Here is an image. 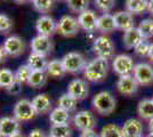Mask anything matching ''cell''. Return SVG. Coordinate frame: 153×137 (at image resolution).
<instances>
[{"label":"cell","instance_id":"27","mask_svg":"<svg viewBox=\"0 0 153 137\" xmlns=\"http://www.w3.org/2000/svg\"><path fill=\"white\" fill-rule=\"evenodd\" d=\"M57 104L59 107H62V109H64V110H66L68 112L71 113V112H74L76 110L78 101L66 93V94H63L61 97L58 98Z\"/></svg>","mask_w":153,"mask_h":137},{"label":"cell","instance_id":"21","mask_svg":"<svg viewBox=\"0 0 153 137\" xmlns=\"http://www.w3.org/2000/svg\"><path fill=\"white\" fill-rule=\"evenodd\" d=\"M27 65L32 69V71L46 72L48 62L46 59V56L40 55L37 53H31L27 57Z\"/></svg>","mask_w":153,"mask_h":137},{"label":"cell","instance_id":"11","mask_svg":"<svg viewBox=\"0 0 153 137\" xmlns=\"http://www.w3.org/2000/svg\"><path fill=\"white\" fill-rule=\"evenodd\" d=\"M138 88H140V85L133 74L119 77L117 81V89L121 95H125V96H131L136 94L138 91Z\"/></svg>","mask_w":153,"mask_h":137},{"label":"cell","instance_id":"34","mask_svg":"<svg viewBox=\"0 0 153 137\" xmlns=\"http://www.w3.org/2000/svg\"><path fill=\"white\" fill-rule=\"evenodd\" d=\"M68 6L73 13L81 14L89 7V0H66Z\"/></svg>","mask_w":153,"mask_h":137},{"label":"cell","instance_id":"16","mask_svg":"<svg viewBox=\"0 0 153 137\" xmlns=\"http://www.w3.org/2000/svg\"><path fill=\"white\" fill-rule=\"evenodd\" d=\"M31 49L32 53L47 56L53 50V42L49 37L38 34L31 40Z\"/></svg>","mask_w":153,"mask_h":137},{"label":"cell","instance_id":"7","mask_svg":"<svg viewBox=\"0 0 153 137\" xmlns=\"http://www.w3.org/2000/svg\"><path fill=\"white\" fill-rule=\"evenodd\" d=\"M73 124L76 129H79L80 131L93 130V129H95L96 124H97V120L93 112L88 111V110H82V111L76 112L74 114Z\"/></svg>","mask_w":153,"mask_h":137},{"label":"cell","instance_id":"29","mask_svg":"<svg viewBox=\"0 0 153 137\" xmlns=\"http://www.w3.org/2000/svg\"><path fill=\"white\" fill-rule=\"evenodd\" d=\"M47 80V73L46 72H39V71H32L30 79L27 81V85L32 87V88H41L44 87Z\"/></svg>","mask_w":153,"mask_h":137},{"label":"cell","instance_id":"44","mask_svg":"<svg viewBox=\"0 0 153 137\" xmlns=\"http://www.w3.org/2000/svg\"><path fill=\"white\" fill-rule=\"evenodd\" d=\"M147 129L150 134H153V119L149 120V124H147Z\"/></svg>","mask_w":153,"mask_h":137},{"label":"cell","instance_id":"47","mask_svg":"<svg viewBox=\"0 0 153 137\" xmlns=\"http://www.w3.org/2000/svg\"><path fill=\"white\" fill-rule=\"evenodd\" d=\"M15 2H17V4H24V2H27L29 0H14Z\"/></svg>","mask_w":153,"mask_h":137},{"label":"cell","instance_id":"43","mask_svg":"<svg viewBox=\"0 0 153 137\" xmlns=\"http://www.w3.org/2000/svg\"><path fill=\"white\" fill-rule=\"evenodd\" d=\"M147 12L153 16V0H149V6H147Z\"/></svg>","mask_w":153,"mask_h":137},{"label":"cell","instance_id":"39","mask_svg":"<svg viewBox=\"0 0 153 137\" xmlns=\"http://www.w3.org/2000/svg\"><path fill=\"white\" fill-rule=\"evenodd\" d=\"M6 90L9 95H12V96H17V95H19V94L22 93V90H23V84L15 80V82H14L9 88H7Z\"/></svg>","mask_w":153,"mask_h":137},{"label":"cell","instance_id":"17","mask_svg":"<svg viewBox=\"0 0 153 137\" xmlns=\"http://www.w3.org/2000/svg\"><path fill=\"white\" fill-rule=\"evenodd\" d=\"M123 137H142L144 127L142 121L136 118H130L125 121L121 127Z\"/></svg>","mask_w":153,"mask_h":137},{"label":"cell","instance_id":"31","mask_svg":"<svg viewBox=\"0 0 153 137\" xmlns=\"http://www.w3.org/2000/svg\"><path fill=\"white\" fill-rule=\"evenodd\" d=\"M15 82V73L9 69H0V87L9 88Z\"/></svg>","mask_w":153,"mask_h":137},{"label":"cell","instance_id":"49","mask_svg":"<svg viewBox=\"0 0 153 137\" xmlns=\"http://www.w3.org/2000/svg\"><path fill=\"white\" fill-rule=\"evenodd\" d=\"M142 137H144V136H142Z\"/></svg>","mask_w":153,"mask_h":137},{"label":"cell","instance_id":"26","mask_svg":"<svg viewBox=\"0 0 153 137\" xmlns=\"http://www.w3.org/2000/svg\"><path fill=\"white\" fill-rule=\"evenodd\" d=\"M149 0H126V9L130 14H142L147 10Z\"/></svg>","mask_w":153,"mask_h":137},{"label":"cell","instance_id":"13","mask_svg":"<svg viewBox=\"0 0 153 137\" xmlns=\"http://www.w3.org/2000/svg\"><path fill=\"white\" fill-rule=\"evenodd\" d=\"M36 30L40 36L51 37L55 33V31H57V23L51 16L41 15L36 22Z\"/></svg>","mask_w":153,"mask_h":137},{"label":"cell","instance_id":"6","mask_svg":"<svg viewBox=\"0 0 153 137\" xmlns=\"http://www.w3.org/2000/svg\"><path fill=\"white\" fill-rule=\"evenodd\" d=\"M112 69L113 71L119 76H129L133 74L135 69L134 59H131V56L126 55V54H120L118 56H115L113 62H112Z\"/></svg>","mask_w":153,"mask_h":137},{"label":"cell","instance_id":"51","mask_svg":"<svg viewBox=\"0 0 153 137\" xmlns=\"http://www.w3.org/2000/svg\"><path fill=\"white\" fill-rule=\"evenodd\" d=\"M152 99H153V97H152Z\"/></svg>","mask_w":153,"mask_h":137},{"label":"cell","instance_id":"4","mask_svg":"<svg viewBox=\"0 0 153 137\" xmlns=\"http://www.w3.org/2000/svg\"><path fill=\"white\" fill-rule=\"evenodd\" d=\"M93 50L97 57L110 59L114 56L115 46L113 41L106 36H100L93 42Z\"/></svg>","mask_w":153,"mask_h":137},{"label":"cell","instance_id":"23","mask_svg":"<svg viewBox=\"0 0 153 137\" xmlns=\"http://www.w3.org/2000/svg\"><path fill=\"white\" fill-rule=\"evenodd\" d=\"M115 29L117 27H115L114 17L112 14H103L98 17V21H97V30L98 31H101L102 33H110L114 31Z\"/></svg>","mask_w":153,"mask_h":137},{"label":"cell","instance_id":"10","mask_svg":"<svg viewBox=\"0 0 153 137\" xmlns=\"http://www.w3.org/2000/svg\"><path fill=\"white\" fill-rule=\"evenodd\" d=\"M4 50L7 56L17 57L25 52V42L19 36H10L4 42Z\"/></svg>","mask_w":153,"mask_h":137},{"label":"cell","instance_id":"48","mask_svg":"<svg viewBox=\"0 0 153 137\" xmlns=\"http://www.w3.org/2000/svg\"><path fill=\"white\" fill-rule=\"evenodd\" d=\"M146 137H153V134H150V133H149V135H147Z\"/></svg>","mask_w":153,"mask_h":137},{"label":"cell","instance_id":"20","mask_svg":"<svg viewBox=\"0 0 153 137\" xmlns=\"http://www.w3.org/2000/svg\"><path fill=\"white\" fill-rule=\"evenodd\" d=\"M144 40V38L142 37L140 30L137 27H133L130 30H128L126 32H123V37H122V42L123 46L127 49H133L135 47L140 44Z\"/></svg>","mask_w":153,"mask_h":137},{"label":"cell","instance_id":"40","mask_svg":"<svg viewBox=\"0 0 153 137\" xmlns=\"http://www.w3.org/2000/svg\"><path fill=\"white\" fill-rule=\"evenodd\" d=\"M27 137H47L45 134V131L42 129H39V128H36V129H32L30 133H29V136Z\"/></svg>","mask_w":153,"mask_h":137},{"label":"cell","instance_id":"41","mask_svg":"<svg viewBox=\"0 0 153 137\" xmlns=\"http://www.w3.org/2000/svg\"><path fill=\"white\" fill-rule=\"evenodd\" d=\"M79 137H100V134H97L95 129H93V130H85L80 133Z\"/></svg>","mask_w":153,"mask_h":137},{"label":"cell","instance_id":"50","mask_svg":"<svg viewBox=\"0 0 153 137\" xmlns=\"http://www.w3.org/2000/svg\"><path fill=\"white\" fill-rule=\"evenodd\" d=\"M48 137H51V136H48Z\"/></svg>","mask_w":153,"mask_h":137},{"label":"cell","instance_id":"9","mask_svg":"<svg viewBox=\"0 0 153 137\" xmlns=\"http://www.w3.org/2000/svg\"><path fill=\"white\" fill-rule=\"evenodd\" d=\"M133 76L140 86L153 85V66L149 63L136 64Z\"/></svg>","mask_w":153,"mask_h":137},{"label":"cell","instance_id":"30","mask_svg":"<svg viewBox=\"0 0 153 137\" xmlns=\"http://www.w3.org/2000/svg\"><path fill=\"white\" fill-rule=\"evenodd\" d=\"M100 137H123V134L120 126L115 124H108L103 126Z\"/></svg>","mask_w":153,"mask_h":137},{"label":"cell","instance_id":"19","mask_svg":"<svg viewBox=\"0 0 153 137\" xmlns=\"http://www.w3.org/2000/svg\"><path fill=\"white\" fill-rule=\"evenodd\" d=\"M31 102L37 114H46V113L51 112V107H53L51 99L47 94H39Z\"/></svg>","mask_w":153,"mask_h":137},{"label":"cell","instance_id":"45","mask_svg":"<svg viewBox=\"0 0 153 137\" xmlns=\"http://www.w3.org/2000/svg\"><path fill=\"white\" fill-rule=\"evenodd\" d=\"M149 59L153 62V42L150 45V50H149Z\"/></svg>","mask_w":153,"mask_h":137},{"label":"cell","instance_id":"46","mask_svg":"<svg viewBox=\"0 0 153 137\" xmlns=\"http://www.w3.org/2000/svg\"><path fill=\"white\" fill-rule=\"evenodd\" d=\"M10 137H25L22 133H17V134H15V135H13V136H10Z\"/></svg>","mask_w":153,"mask_h":137},{"label":"cell","instance_id":"37","mask_svg":"<svg viewBox=\"0 0 153 137\" xmlns=\"http://www.w3.org/2000/svg\"><path fill=\"white\" fill-rule=\"evenodd\" d=\"M13 27V21L6 14L0 13V32L8 33Z\"/></svg>","mask_w":153,"mask_h":137},{"label":"cell","instance_id":"2","mask_svg":"<svg viewBox=\"0 0 153 137\" xmlns=\"http://www.w3.org/2000/svg\"><path fill=\"white\" fill-rule=\"evenodd\" d=\"M91 105H93V109L98 114L110 116L112 112H114L117 101L110 91L102 90L95 94V96L91 99Z\"/></svg>","mask_w":153,"mask_h":137},{"label":"cell","instance_id":"5","mask_svg":"<svg viewBox=\"0 0 153 137\" xmlns=\"http://www.w3.org/2000/svg\"><path fill=\"white\" fill-rule=\"evenodd\" d=\"M14 118L19 121V122H26V121H30L32 119L37 117V112L34 110L32 102L23 98V99H19V102L15 104L13 110Z\"/></svg>","mask_w":153,"mask_h":137},{"label":"cell","instance_id":"32","mask_svg":"<svg viewBox=\"0 0 153 137\" xmlns=\"http://www.w3.org/2000/svg\"><path fill=\"white\" fill-rule=\"evenodd\" d=\"M137 29L140 30V34L144 38V40L150 39L151 37H153V20L145 19V20L140 21V25Z\"/></svg>","mask_w":153,"mask_h":137},{"label":"cell","instance_id":"24","mask_svg":"<svg viewBox=\"0 0 153 137\" xmlns=\"http://www.w3.org/2000/svg\"><path fill=\"white\" fill-rule=\"evenodd\" d=\"M46 73L51 78H63L66 74V71L62 59H51V62H48Z\"/></svg>","mask_w":153,"mask_h":137},{"label":"cell","instance_id":"3","mask_svg":"<svg viewBox=\"0 0 153 137\" xmlns=\"http://www.w3.org/2000/svg\"><path fill=\"white\" fill-rule=\"evenodd\" d=\"M62 62L66 73H72V74L80 73L81 71L83 72L87 65V62L83 55L78 52H70L65 54L62 57Z\"/></svg>","mask_w":153,"mask_h":137},{"label":"cell","instance_id":"35","mask_svg":"<svg viewBox=\"0 0 153 137\" xmlns=\"http://www.w3.org/2000/svg\"><path fill=\"white\" fill-rule=\"evenodd\" d=\"M33 7L39 13L46 14L49 13L54 7V0H30Z\"/></svg>","mask_w":153,"mask_h":137},{"label":"cell","instance_id":"1","mask_svg":"<svg viewBox=\"0 0 153 137\" xmlns=\"http://www.w3.org/2000/svg\"><path fill=\"white\" fill-rule=\"evenodd\" d=\"M108 59L96 57L87 63L83 70V77L90 82H101L108 77Z\"/></svg>","mask_w":153,"mask_h":137},{"label":"cell","instance_id":"28","mask_svg":"<svg viewBox=\"0 0 153 137\" xmlns=\"http://www.w3.org/2000/svg\"><path fill=\"white\" fill-rule=\"evenodd\" d=\"M51 137H71L72 129L70 124H51L49 129Z\"/></svg>","mask_w":153,"mask_h":137},{"label":"cell","instance_id":"14","mask_svg":"<svg viewBox=\"0 0 153 137\" xmlns=\"http://www.w3.org/2000/svg\"><path fill=\"white\" fill-rule=\"evenodd\" d=\"M21 133V124L15 118L2 117L0 119V137H10Z\"/></svg>","mask_w":153,"mask_h":137},{"label":"cell","instance_id":"25","mask_svg":"<svg viewBox=\"0 0 153 137\" xmlns=\"http://www.w3.org/2000/svg\"><path fill=\"white\" fill-rule=\"evenodd\" d=\"M137 114L144 120L153 119V99L144 98L137 105Z\"/></svg>","mask_w":153,"mask_h":137},{"label":"cell","instance_id":"15","mask_svg":"<svg viewBox=\"0 0 153 137\" xmlns=\"http://www.w3.org/2000/svg\"><path fill=\"white\" fill-rule=\"evenodd\" d=\"M97 21H98V16L96 15L94 10L87 9L86 12L79 14L78 16V22L80 29L85 30L86 32H94L97 30Z\"/></svg>","mask_w":153,"mask_h":137},{"label":"cell","instance_id":"38","mask_svg":"<svg viewBox=\"0 0 153 137\" xmlns=\"http://www.w3.org/2000/svg\"><path fill=\"white\" fill-rule=\"evenodd\" d=\"M150 45L146 40H143L140 44L135 47V53L140 57H149V50H150Z\"/></svg>","mask_w":153,"mask_h":137},{"label":"cell","instance_id":"33","mask_svg":"<svg viewBox=\"0 0 153 137\" xmlns=\"http://www.w3.org/2000/svg\"><path fill=\"white\" fill-rule=\"evenodd\" d=\"M31 73H32V69L27 64L19 65V69L15 72V80L22 82V84H27Z\"/></svg>","mask_w":153,"mask_h":137},{"label":"cell","instance_id":"8","mask_svg":"<svg viewBox=\"0 0 153 137\" xmlns=\"http://www.w3.org/2000/svg\"><path fill=\"white\" fill-rule=\"evenodd\" d=\"M80 30L78 19H74L71 15H64L57 23V31L63 37H74Z\"/></svg>","mask_w":153,"mask_h":137},{"label":"cell","instance_id":"18","mask_svg":"<svg viewBox=\"0 0 153 137\" xmlns=\"http://www.w3.org/2000/svg\"><path fill=\"white\" fill-rule=\"evenodd\" d=\"M113 17H114L115 27L123 31V32L135 27V21L133 17V14H130L127 10H119V12L114 13Z\"/></svg>","mask_w":153,"mask_h":137},{"label":"cell","instance_id":"22","mask_svg":"<svg viewBox=\"0 0 153 137\" xmlns=\"http://www.w3.org/2000/svg\"><path fill=\"white\" fill-rule=\"evenodd\" d=\"M71 120L70 112L64 110L62 107H55L51 111L49 114V121L51 124H69Z\"/></svg>","mask_w":153,"mask_h":137},{"label":"cell","instance_id":"42","mask_svg":"<svg viewBox=\"0 0 153 137\" xmlns=\"http://www.w3.org/2000/svg\"><path fill=\"white\" fill-rule=\"evenodd\" d=\"M6 53L4 50V47H0V63H2L6 59Z\"/></svg>","mask_w":153,"mask_h":137},{"label":"cell","instance_id":"36","mask_svg":"<svg viewBox=\"0 0 153 137\" xmlns=\"http://www.w3.org/2000/svg\"><path fill=\"white\" fill-rule=\"evenodd\" d=\"M94 1H95L96 7H97L101 12H103V14L110 13V12L113 9L114 4H115L114 0H94Z\"/></svg>","mask_w":153,"mask_h":137},{"label":"cell","instance_id":"12","mask_svg":"<svg viewBox=\"0 0 153 137\" xmlns=\"http://www.w3.org/2000/svg\"><path fill=\"white\" fill-rule=\"evenodd\" d=\"M66 93L76 98V101L85 99L89 94V86L83 79H73L69 82Z\"/></svg>","mask_w":153,"mask_h":137}]
</instances>
